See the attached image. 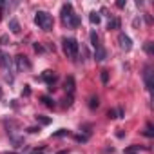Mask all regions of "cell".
<instances>
[{
	"label": "cell",
	"mask_w": 154,
	"mask_h": 154,
	"mask_svg": "<svg viewBox=\"0 0 154 154\" xmlns=\"http://www.w3.org/2000/svg\"><path fill=\"white\" fill-rule=\"evenodd\" d=\"M60 17H62L63 26H67V27H72V29H74V27L80 26V18H78V15L72 11V6H71V4H63V6H62Z\"/></svg>",
	"instance_id": "6da1fadb"
},
{
	"label": "cell",
	"mask_w": 154,
	"mask_h": 154,
	"mask_svg": "<svg viewBox=\"0 0 154 154\" xmlns=\"http://www.w3.org/2000/svg\"><path fill=\"white\" fill-rule=\"evenodd\" d=\"M62 49H63V53H65L67 58L74 60L76 56H78L80 45H78V42H76L74 38H63V40H62Z\"/></svg>",
	"instance_id": "7a4b0ae2"
},
{
	"label": "cell",
	"mask_w": 154,
	"mask_h": 154,
	"mask_svg": "<svg viewBox=\"0 0 154 154\" xmlns=\"http://www.w3.org/2000/svg\"><path fill=\"white\" fill-rule=\"evenodd\" d=\"M35 24L38 27H42L44 31H51L53 29V17L47 11H38L35 15Z\"/></svg>",
	"instance_id": "3957f363"
},
{
	"label": "cell",
	"mask_w": 154,
	"mask_h": 154,
	"mask_svg": "<svg viewBox=\"0 0 154 154\" xmlns=\"http://www.w3.org/2000/svg\"><path fill=\"white\" fill-rule=\"evenodd\" d=\"M0 69H2L4 76L8 82H13V58L9 54H0Z\"/></svg>",
	"instance_id": "277c9868"
},
{
	"label": "cell",
	"mask_w": 154,
	"mask_h": 154,
	"mask_svg": "<svg viewBox=\"0 0 154 154\" xmlns=\"http://www.w3.org/2000/svg\"><path fill=\"white\" fill-rule=\"evenodd\" d=\"M13 60H15V63H17V71H22V69H31V62L27 60V56L18 54V56H15Z\"/></svg>",
	"instance_id": "5b68a950"
},
{
	"label": "cell",
	"mask_w": 154,
	"mask_h": 154,
	"mask_svg": "<svg viewBox=\"0 0 154 154\" xmlns=\"http://www.w3.org/2000/svg\"><path fill=\"white\" fill-rule=\"evenodd\" d=\"M118 44H120V47H122L123 51H131V49H132V40H131L125 33H120V35H118Z\"/></svg>",
	"instance_id": "8992f818"
},
{
	"label": "cell",
	"mask_w": 154,
	"mask_h": 154,
	"mask_svg": "<svg viewBox=\"0 0 154 154\" xmlns=\"http://www.w3.org/2000/svg\"><path fill=\"white\" fill-rule=\"evenodd\" d=\"M42 80H45L47 82V85H49V91H53L54 87V80H56V74H54V71H51V69H47V71H44L42 72Z\"/></svg>",
	"instance_id": "52a82bcc"
},
{
	"label": "cell",
	"mask_w": 154,
	"mask_h": 154,
	"mask_svg": "<svg viewBox=\"0 0 154 154\" xmlns=\"http://www.w3.org/2000/svg\"><path fill=\"white\" fill-rule=\"evenodd\" d=\"M143 80H145V87L150 91L154 87V82H152V67H145V72H143Z\"/></svg>",
	"instance_id": "ba28073f"
},
{
	"label": "cell",
	"mask_w": 154,
	"mask_h": 154,
	"mask_svg": "<svg viewBox=\"0 0 154 154\" xmlns=\"http://www.w3.org/2000/svg\"><path fill=\"white\" fill-rule=\"evenodd\" d=\"M105 58H107V51L103 49V45L96 47V49H94V60H96V62H103Z\"/></svg>",
	"instance_id": "9c48e42d"
},
{
	"label": "cell",
	"mask_w": 154,
	"mask_h": 154,
	"mask_svg": "<svg viewBox=\"0 0 154 154\" xmlns=\"http://www.w3.org/2000/svg\"><path fill=\"white\" fill-rule=\"evenodd\" d=\"M63 85H65V91H67L69 94H72V93H74V78H72V76H67Z\"/></svg>",
	"instance_id": "30bf717a"
},
{
	"label": "cell",
	"mask_w": 154,
	"mask_h": 154,
	"mask_svg": "<svg viewBox=\"0 0 154 154\" xmlns=\"http://www.w3.org/2000/svg\"><path fill=\"white\" fill-rule=\"evenodd\" d=\"M9 29H11L13 35H18V33H20V24H18L17 18H11V20H9Z\"/></svg>",
	"instance_id": "8fae6325"
},
{
	"label": "cell",
	"mask_w": 154,
	"mask_h": 154,
	"mask_svg": "<svg viewBox=\"0 0 154 154\" xmlns=\"http://www.w3.org/2000/svg\"><path fill=\"white\" fill-rule=\"evenodd\" d=\"M89 38H91V45H93L94 49L102 45V44H100V38H98V35H96V31H91V33H89Z\"/></svg>",
	"instance_id": "7c38bea8"
},
{
	"label": "cell",
	"mask_w": 154,
	"mask_h": 154,
	"mask_svg": "<svg viewBox=\"0 0 154 154\" xmlns=\"http://www.w3.org/2000/svg\"><path fill=\"white\" fill-rule=\"evenodd\" d=\"M118 27H120V20H118V18H111L109 24H107V29L112 31V29H118Z\"/></svg>",
	"instance_id": "4fadbf2b"
},
{
	"label": "cell",
	"mask_w": 154,
	"mask_h": 154,
	"mask_svg": "<svg viewBox=\"0 0 154 154\" xmlns=\"http://www.w3.org/2000/svg\"><path fill=\"white\" fill-rule=\"evenodd\" d=\"M98 105H100V100H98V96H91L89 98V109H98Z\"/></svg>",
	"instance_id": "5bb4252c"
},
{
	"label": "cell",
	"mask_w": 154,
	"mask_h": 154,
	"mask_svg": "<svg viewBox=\"0 0 154 154\" xmlns=\"http://www.w3.org/2000/svg\"><path fill=\"white\" fill-rule=\"evenodd\" d=\"M89 20H91V24H96V26H98V24H100V20H102V17H100L96 11H93V13L89 15Z\"/></svg>",
	"instance_id": "9a60e30c"
},
{
	"label": "cell",
	"mask_w": 154,
	"mask_h": 154,
	"mask_svg": "<svg viewBox=\"0 0 154 154\" xmlns=\"http://www.w3.org/2000/svg\"><path fill=\"white\" fill-rule=\"evenodd\" d=\"M138 150H143V147H140V145H131L129 149H125V154H136Z\"/></svg>",
	"instance_id": "2e32d148"
},
{
	"label": "cell",
	"mask_w": 154,
	"mask_h": 154,
	"mask_svg": "<svg viewBox=\"0 0 154 154\" xmlns=\"http://www.w3.org/2000/svg\"><path fill=\"white\" fill-rule=\"evenodd\" d=\"M143 134H145L147 138H154V131H152V125H150V123H147V125H145Z\"/></svg>",
	"instance_id": "e0dca14e"
},
{
	"label": "cell",
	"mask_w": 154,
	"mask_h": 154,
	"mask_svg": "<svg viewBox=\"0 0 154 154\" xmlns=\"http://www.w3.org/2000/svg\"><path fill=\"white\" fill-rule=\"evenodd\" d=\"M36 122H40L42 125H49V123H51V118H47V116H42V114H38V116H36Z\"/></svg>",
	"instance_id": "ac0fdd59"
},
{
	"label": "cell",
	"mask_w": 154,
	"mask_h": 154,
	"mask_svg": "<svg viewBox=\"0 0 154 154\" xmlns=\"http://www.w3.org/2000/svg\"><path fill=\"white\" fill-rule=\"evenodd\" d=\"M42 102H44V105H47V107H54V102H53L49 96H42Z\"/></svg>",
	"instance_id": "d6986e66"
},
{
	"label": "cell",
	"mask_w": 154,
	"mask_h": 154,
	"mask_svg": "<svg viewBox=\"0 0 154 154\" xmlns=\"http://www.w3.org/2000/svg\"><path fill=\"white\" fill-rule=\"evenodd\" d=\"M53 136H54V138H60V136H69V131H65V129H60V131L53 132Z\"/></svg>",
	"instance_id": "ffe728a7"
},
{
	"label": "cell",
	"mask_w": 154,
	"mask_h": 154,
	"mask_svg": "<svg viewBox=\"0 0 154 154\" xmlns=\"http://www.w3.org/2000/svg\"><path fill=\"white\" fill-rule=\"evenodd\" d=\"M143 49H145L147 54H152V42H147V44L143 45Z\"/></svg>",
	"instance_id": "44dd1931"
},
{
	"label": "cell",
	"mask_w": 154,
	"mask_h": 154,
	"mask_svg": "<svg viewBox=\"0 0 154 154\" xmlns=\"http://www.w3.org/2000/svg\"><path fill=\"white\" fill-rule=\"evenodd\" d=\"M71 103H72V94H69V96L63 100V107H71Z\"/></svg>",
	"instance_id": "7402d4cb"
},
{
	"label": "cell",
	"mask_w": 154,
	"mask_h": 154,
	"mask_svg": "<svg viewBox=\"0 0 154 154\" xmlns=\"http://www.w3.org/2000/svg\"><path fill=\"white\" fill-rule=\"evenodd\" d=\"M100 78H102V82H103V84H107V80H109V72H107V71H102Z\"/></svg>",
	"instance_id": "603a6c76"
},
{
	"label": "cell",
	"mask_w": 154,
	"mask_h": 154,
	"mask_svg": "<svg viewBox=\"0 0 154 154\" xmlns=\"http://www.w3.org/2000/svg\"><path fill=\"white\" fill-rule=\"evenodd\" d=\"M8 42H9V35H2V36H0V44H2V45H8Z\"/></svg>",
	"instance_id": "cb8c5ba5"
},
{
	"label": "cell",
	"mask_w": 154,
	"mask_h": 154,
	"mask_svg": "<svg viewBox=\"0 0 154 154\" xmlns=\"http://www.w3.org/2000/svg\"><path fill=\"white\" fill-rule=\"evenodd\" d=\"M107 116H109V118H111V120H114V118H118V112H116V111H114V109H111V111H109V112H107Z\"/></svg>",
	"instance_id": "d4e9b609"
},
{
	"label": "cell",
	"mask_w": 154,
	"mask_h": 154,
	"mask_svg": "<svg viewBox=\"0 0 154 154\" xmlns=\"http://www.w3.org/2000/svg\"><path fill=\"white\" fill-rule=\"evenodd\" d=\"M40 131V127H27V132L29 134H35V132H38Z\"/></svg>",
	"instance_id": "484cf974"
},
{
	"label": "cell",
	"mask_w": 154,
	"mask_h": 154,
	"mask_svg": "<svg viewBox=\"0 0 154 154\" xmlns=\"http://www.w3.org/2000/svg\"><path fill=\"white\" fill-rule=\"evenodd\" d=\"M116 8L123 9V8H125V0H118V2H116Z\"/></svg>",
	"instance_id": "4316f807"
},
{
	"label": "cell",
	"mask_w": 154,
	"mask_h": 154,
	"mask_svg": "<svg viewBox=\"0 0 154 154\" xmlns=\"http://www.w3.org/2000/svg\"><path fill=\"white\" fill-rule=\"evenodd\" d=\"M35 51H36V53H42V51H44V47H42V45H38V44H35Z\"/></svg>",
	"instance_id": "83f0119b"
},
{
	"label": "cell",
	"mask_w": 154,
	"mask_h": 154,
	"mask_svg": "<svg viewBox=\"0 0 154 154\" xmlns=\"http://www.w3.org/2000/svg\"><path fill=\"white\" fill-rule=\"evenodd\" d=\"M29 94H31V91H29V87L26 85V89H24V96H29Z\"/></svg>",
	"instance_id": "f1b7e54d"
},
{
	"label": "cell",
	"mask_w": 154,
	"mask_h": 154,
	"mask_svg": "<svg viewBox=\"0 0 154 154\" xmlns=\"http://www.w3.org/2000/svg\"><path fill=\"white\" fill-rule=\"evenodd\" d=\"M4 154H17V152H4Z\"/></svg>",
	"instance_id": "f546056e"
},
{
	"label": "cell",
	"mask_w": 154,
	"mask_h": 154,
	"mask_svg": "<svg viewBox=\"0 0 154 154\" xmlns=\"http://www.w3.org/2000/svg\"><path fill=\"white\" fill-rule=\"evenodd\" d=\"M0 98H2V89H0Z\"/></svg>",
	"instance_id": "4dcf8cb0"
},
{
	"label": "cell",
	"mask_w": 154,
	"mask_h": 154,
	"mask_svg": "<svg viewBox=\"0 0 154 154\" xmlns=\"http://www.w3.org/2000/svg\"><path fill=\"white\" fill-rule=\"evenodd\" d=\"M35 154H42V152H35Z\"/></svg>",
	"instance_id": "1f68e13d"
}]
</instances>
